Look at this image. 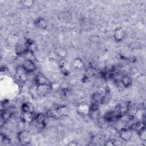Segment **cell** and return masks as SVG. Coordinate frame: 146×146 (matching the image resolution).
I'll return each instance as SVG.
<instances>
[{"instance_id": "obj_1", "label": "cell", "mask_w": 146, "mask_h": 146, "mask_svg": "<svg viewBox=\"0 0 146 146\" xmlns=\"http://www.w3.org/2000/svg\"><path fill=\"white\" fill-rule=\"evenodd\" d=\"M18 140L23 145L29 144L31 141V136L30 133L26 130H22L17 133Z\"/></svg>"}, {"instance_id": "obj_2", "label": "cell", "mask_w": 146, "mask_h": 146, "mask_svg": "<svg viewBox=\"0 0 146 146\" xmlns=\"http://www.w3.org/2000/svg\"><path fill=\"white\" fill-rule=\"evenodd\" d=\"M99 105L95 104H91L90 106V110L88 112L89 117L92 120H98L100 117Z\"/></svg>"}, {"instance_id": "obj_3", "label": "cell", "mask_w": 146, "mask_h": 146, "mask_svg": "<svg viewBox=\"0 0 146 146\" xmlns=\"http://www.w3.org/2000/svg\"><path fill=\"white\" fill-rule=\"evenodd\" d=\"M22 68L26 73L34 72L36 70V66L33 60L25 59L22 64Z\"/></svg>"}, {"instance_id": "obj_4", "label": "cell", "mask_w": 146, "mask_h": 146, "mask_svg": "<svg viewBox=\"0 0 146 146\" xmlns=\"http://www.w3.org/2000/svg\"><path fill=\"white\" fill-rule=\"evenodd\" d=\"M59 67L61 72L65 76H67L71 72V66L64 59H61L59 62Z\"/></svg>"}, {"instance_id": "obj_5", "label": "cell", "mask_w": 146, "mask_h": 146, "mask_svg": "<svg viewBox=\"0 0 146 146\" xmlns=\"http://www.w3.org/2000/svg\"><path fill=\"white\" fill-rule=\"evenodd\" d=\"M132 129L129 128H123L119 131V136L120 139L124 141H129L132 136Z\"/></svg>"}, {"instance_id": "obj_6", "label": "cell", "mask_w": 146, "mask_h": 146, "mask_svg": "<svg viewBox=\"0 0 146 146\" xmlns=\"http://www.w3.org/2000/svg\"><path fill=\"white\" fill-rule=\"evenodd\" d=\"M51 90L50 84H44L36 85V93L38 96L43 97L45 96Z\"/></svg>"}, {"instance_id": "obj_7", "label": "cell", "mask_w": 146, "mask_h": 146, "mask_svg": "<svg viewBox=\"0 0 146 146\" xmlns=\"http://www.w3.org/2000/svg\"><path fill=\"white\" fill-rule=\"evenodd\" d=\"M125 36V31L121 27H116L113 32V38L115 41L119 42L122 41Z\"/></svg>"}, {"instance_id": "obj_8", "label": "cell", "mask_w": 146, "mask_h": 146, "mask_svg": "<svg viewBox=\"0 0 146 146\" xmlns=\"http://www.w3.org/2000/svg\"><path fill=\"white\" fill-rule=\"evenodd\" d=\"M90 110V106L86 102H81L76 107L77 113L81 115H88Z\"/></svg>"}, {"instance_id": "obj_9", "label": "cell", "mask_w": 146, "mask_h": 146, "mask_svg": "<svg viewBox=\"0 0 146 146\" xmlns=\"http://www.w3.org/2000/svg\"><path fill=\"white\" fill-rule=\"evenodd\" d=\"M104 97L103 95L99 92H95L91 96V104L100 105L104 102Z\"/></svg>"}, {"instance_id": "obj_10", "label": "cell", "mask_w": 146, "mask_h": 146, "mask_svg": "<svg viewBox=\"0 0 146 146\" xmlns=\"http://www.w3.org/2000/svg\"><path fill=\"white\" fill-rule=\"evenodd\" d=\"M35 84L39 85V84H48V79L44 75H43L41 72H38L34 78Z\"/></svg>"}, {"instance_id": "obj_11", "label": "cell", "mask_w": 146, "mask_h": 146, "mask_svg": "<svg viewBox=\"0 0 146 146\" xmlns=\"http://www.w3.org/2000/svg\"><path fill=\"white\" fill-rule=\"evenodd\" d=\"M34 25L36 28L42 30L46 29L47 27V21L42 17H39L35 19L34 21Z\"/></svg>"}, {"instance_id": "obj_12", "label": "cell", "mask_w": 146, "mask_h": 146, "mask_svg": "<svg viewBox=\"0 0 146 146\" xmlns=\"http://www.w3.org/2000/svg\"><path fill=\"white\" fill-rule=\"evenodd\" d=\"M57 111L60 117H67L70 114V108L66 105H60L56 107Z\"/></svg>"}, {"instance_id": "obj_13", "label": "cell", "mask_w": 146, "mask_h": 146, "mask_svg": "<svg viewBox=\"0 0 146 146\" xmlns=\"http://www.w3.org/2000/svg\"><path fill=\"white\" fill-rule=\"evenodd\" d=\"M72 65L74 68L78 70H82L84 67V63L83 61L79 58H75L72 62Z\"/></svg>"}, {"instance_id": "obj_14", "label": "cell", "mask_w": 146, "mask_h": 146, "mask_svg": "<svg viewBox=\"0 0 146 146\" xmlns=\"http://www.w3.org/2000/svg\"><path fill=\"white\" fill-rule=\"evenodd\" d=\"M121 83L124 87L126 88L129 87L132 84V79L130 76L125 75L121 78Z\"/></svg>"}, {"instance_id": "obj_15", "label": "cell", "mask_w": 146, "mask_h": 146, "mask_svg": "<svg viewBox=\"0 0 146 146\" xmlns=\"http://www.w3.org/2000/svg\"><path fill=\"white\" fill-rule=\"evenodd\" d=\"M22 121L25 123H31L33 121L34 119L33 112H23L22 115Z\"/></svg>"}, {"instance_id": "obj_16", "label": "cell", "mask_w": 146, "mask_h": 146, "mask_svg": "<svg viewBox=\"0 0 146 146\" xmlns=\"http://www.w3.org/2000/svg\"><path fill=\"white\" fill-rule=\"evenodd\" d=\"M46 116L52 119H58L60 116H59L56 108H50L46 112Z\"/></svg>"}, {"instance_id": "obj_17", "label": "cell", "mask_w": 146, "mask_h": 146, "mask_svg": "<svg viewBox=\"0 0 146 146\" xmlns=\"http://www.w3.org/2000/svg\"><path fill=\"white\" fill-rule=\"evenodd\" d=\"M26 42V47L28 49V50L34 52V51H35L36 50V44L35 43L34 41H33V40L30 39H27L25 40Z\"/></svg>"}, {"instance_id": "obj_18", "label": "cell", "mask_w": 146, "mask_h": 146, "mask_svg": "<svg viewBox=\"0 0 146 146\" xmlns=\"http://www.w3.org/2000/svg\"><path fill=\"white\" fill-rule=\"evenodd\" d=\"M33 106L29 102H24L21 106V110L22 112H33Z\"/></svg>"}, {"instance_id": "obj_19", "label": "cell", "mask_w": 146, "mask_h": 146, "mask_svg": "<svg viewBox=\"0 0 146 146\" xmlns=\"http://www.w3.org/2000/svg\"><path fill=\"white\" fill-rule=\"evenodd\" d=\"M116 118H117V117L114 111L107 112V113H106L104 116V119L106 121H111L114 120V119Z\"/></svg>"}, {"instance_id": "obj_20", "label": "cell", "mask_w": 146, "mask_h": 146, "mask_svg": "<svg viewBox=\"0 0 146 146\" xmlns=\"http://www.w3.org/2000/svg\"><path fill=\"white\" fill-rule=\"evenodd\" d=\"M12 115L13 112L11 111H10L9 110L4 109L1 112V119H2L5 121H6L11 117Z\"/></svg>"}, {"instance_id": "obj_21", "label": "cell", "mask_w": 146, "mask_h": 146, "mask_svg": "<svg viewBox=\"0 0 146 146\" xmlns=\"http://www.w3.org/2000/svg\"><path fill=\"white\" fill-rule=\"evenodd\" d=\"M46 115L39 113L36 115V116L35 117V119L36 120L37 123H38L39 124L43 125L46 121Z\"/></svg>"}, {"instance_id": "obj_22", "label": "cell", "mask_w": 146, "mask_h": 146, "mask_svg": "<svg viewBox=\"0 0 146 146\" xmlns=\"http://www.w3.org/2000/svg\"><path fill=\"white\" fill-rule=\"evenodd\" d=\"M138 136L140 139L143 141L146 140V128L145 126H143L141 129H140L138 131Z\"/></svg>"}, {"instance_id": "obj_23", "label": "cell", "mask_w": 146, "mask_h": 146, "mask_svg": "<svg viewBox=\"0 0 146 146\" xmlns=\"http://www.w3.org/2000/svg\"><path fill=\"white\" fill-rule=\"evenodd\" d=\"M144 125H145L144 123H143L142 121H137V122H135V123H133L130 126L129 128L132 130H134V131H136L137 132L140 129H141Z\"/></svg>"}, {"instance_id": "obj_24", "label": "cell", "mask_w": 146, "mask_h": 146, "mask_svg": "<svg viewBox=\"0 0 146 146\" xmlns=\"http://www.w3.org/2000/svg\"><path fill=\"white\" fill-rule=\"evenodd\" d=\"M11 143L10 139L6 135L1 133V145H7Z\"/></svg>"}, {"instance_id": "obj_25", "label": "cell", "mask_w": 146, "mask_h": 146, "mask_svg": "<svg viewBox=\"0 0 146 146\" xmlns=\"http://www.w3.org/2000/svg\"><path fill=\"white\" fill-rule=\"evenodd\" d=\"M55 54L57 56H59L61 58V59H64L66 55H67V51L65 49L63 48H58L55 50Z\"/></svg>"}, {"instance_id": "obj_26", "label": "cell", "mask_w": 146, "mask_h": 146, "mask_svg": "<svg viewBox=\"0 0 146 146\" xmlns=\"http://www.w3.org/2000/svg\"><path fill=\"white\" fill-rule=\"evenodd\" d=\"M29 93L31 95V96L33 98L38 96V95L36 93V84L33 85L30 87Z\"/></svg>"}, {"instance_id": "obj_27", "label": "cell", "mask_w": 146, "mask_h": 146, "mask_svg": "<svg viewBox=\"0 0 146 146\" xmlns=\"http://www.w3.org/2000/svg\"><path fill=\"white\" fill-rule=\"evenodd\" d=\"M34 1L33 0H25L22 2V4L26 8H31L34 4Z\"/></svg>"}, {"instance_id": "obj_28", "label": "cell", "mask_w": 146, "mask_h": 146, "mask_svg": "<svg viewBox=\"0 0 146 146\" xmlns=\"http://www.w3.org/2000/svg\"><path fill=\"white\" fill-rule=\"evenodd\" d=\"M104 145L107 146H113L115 145V142L114 140H108L106 141V143H104Z\"/></svg>"}, {"instance_id": "obj_29", "label": "cell", "mask_w": 146, "mask_h": 146, "mask_svg": "<svg viewBox=\"0 0 146 146\" xmlns=\"http://www.w3.org/2000/svg\"><path fill=\"white\" fill-rule=\"evenodd\" d=\"M68 145H77V144L73 143V141H71V143H70L68 144Z\"/></svg>"}]
</instances>
